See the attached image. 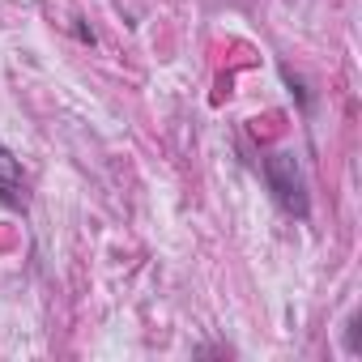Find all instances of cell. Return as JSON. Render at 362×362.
Masks as SVG:
<instances>
[{
    "mask_svg": "<svg viewBox=\"0 0 362 362\" xmlns=\"http://www.w3.org/2000/svg\"><path fill=\"white\" fill-rule=\"evenodd\" d=\"M0 205L13 209V214H26L30 197H26V175H22V162L13 158V149L0 141Z\"/></svg>",
    "mask_w": 362,
    "mask_h": 362,
    "instance_id": "2",
    "label": "cell"
},
{
    "mask_svg": "<svg viewBox=\"0 0 362 362\" xmlns=\"http://www.w3.org/2000/svg\"><path fill=\"white\" fill-rule=\"evenodd\" d=\"M260 175H264L269 201H273L286 218H298V222H307V218H311L307 175H303V162H298V153H294V149H273L269 158H260Z\"/></svg>",
    "mask_w": 362,
    "mask_h": 362,
    "instance_id": "1",
    "label": "cell"
},
{
    "mask_svg": "<svg viewBox=\"0 0 362 362\" xmlns=\"http://www.w3.org/2000/svg\"><path fill=\"white\" fill-rule=\"evenodd\" d=\"M192 354H197V358H205V354H235V349H230V345H197Z\"/></svg>",
    "mask_w": 362,
    "mask_h": 362,
    "instance_id": "5",
    "label": "cell"
},
{
    "mask_svg": "<svg viewBox=\"0 0 362 362\" xmlns=\"http://www.w3.org/2000/svg\"><path fill=\"white\" fill-rule=\"evenodd\" d=\"M277 73H281V81H286V90H290V98L298 103V111H303V119H311V115H315V94L307 90V81H303V77H298V73H294L290 64H281Z\"/></svg>",
    "mask_w": 362,
    "mask_h": 362,
    "instance_id": "3",
    "label": "cell"
},
{
    "mask_svg": "<svg viewBox=\"0 0 362 362\" xmlns=\"http://www.w3.org/2000/svg\"><path fill=\"white\" fill-rule=\"evenodd\" d=\"M341 341H345V354H362V315L358 311L345 320V337Z\"/></svg>",
    "mask_w": 362,
    "mask_h": 362,
    "instance_id": "4",
    "label": "cell"
}]
</instances>
